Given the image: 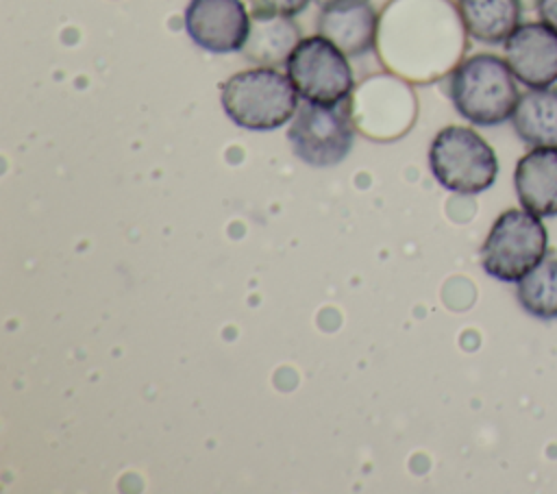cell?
Wrapping results in <instances>:
<instances>
[{
  "label": "cell",
  "instance_id": "1",
  "mask_svg": "<svg viewBox=\"0 0 557 494\" xmlns=\"http://www.w3.org/2000/svg\"><path fill=\"white\" fill-rule=\"evenodd\" d=\"M466 28L450 0H389L379 15L383 65L413 83H429L459 65Z\"/></svg>",
  "mask_w": 557,
  "mask_h": 494
},
{
  "label": "cell",
  "instance_id": "2",
  "mask_svg": "<svg viewBox=\"0 0 557 494\" xmlns=\"http://www.w3.org/2000/svg\"><path fill=\"white\" fill-rule=\"evenodd\" d=\"M448 94L455 111L476 126L511 120L520 100L518 78L509 63L492 52H476L453 70Z\"/></svg>",
  "mask_w": 557,
  "mask_h": 494
},
{
  "label": "cell",
  "instance_id": "3",
  "mask_svg": "<svg viewBox=\"0 0 557 494\" xmlns=\"http://www.w3.org/2000/svg\"><path fill=\"white\" fill-rule=\"evenodd\" d=\"M300 94L276 67H252L233 74L222 85V109L228 120L248 131H274L292 122Z\"/></svg>",
  "mask_w": 557,
  "mask_h": 494
},
{
  "label": "cell",
  "instance_id": "4",
  "mask_svg": "<svg viewBox=\"0 0 557 494\" xmlns=\"http://www.w3.org/2000/svg\"><path fill=\"white\" fill-rule=\"evenodd\" d=\"M429 165L435 181L457 194H481L498 176L494 148L470 126H444L431 141Z\"/></svg>",
  "mask_w": 557,
  "mask_h": 494
},
{
  "label": "cell",
  "instance_id": "5",
  "mask_svg": "<svg viewBox=\"0 0 557 494\" xmlns=\"http://www.w3.org/2000/svg\"><path fill=\"white\" fill-rule=\"evenodd\" d=\"M546 252L548 231L540 215L527 209H507L494 220L481 246V265L498 281L518 283Z\"/></svg>",
  "mask_w": 557,
  "mask_h": 494
},
{
  "label": "cell",
  "instance_id": "6",
  "mask_svg": "<svg viewBox=\"0 0 557 494\" xmlns=\"http://www.w3.org/2000/svg\"><path fill=\"white\" fill-rule=\"evenodd\" d=\"M287 139L294 155L313 168L342 163L355 144V118L350 98L337 104L307 102L292 118Z\"/></svg>",
  "mask_w": 557,
  "mask_h": 494
},
{
  "label": "cell",
  "instance_id": "7",
  "mask_svg": "<svg viewBox=\"0 0 557 494\" xmlns=\"http://www.w3.org/2000/svg\"><path fill=\"white\" fill-rule=\"evenodd\" d=\"M285 67L296 91L307 102L337 104L348 100L355 89L348 54L322 35L302 37Z\"/></svg>",
  "mask_w": 557,
  "mask_h": 494
},
{
  "label": "cell",
  "instance_id": "8",
  "mask_svg": "<svg viewBox=\"0 0 557 494\" xmlns=\"http://www.w3.org/2000/svg\"><path fill=\"white\" fill-rule=\"evenodd\" d=\"M185 30L205 52H239L250 35V13L242 0H189Z\"/></svg>",
  "mask_w": 557,
  "mask_h": 494
},
{
  "label": "cell",
  "instance_id": "9",
  "mask_svg": "<svg viewBox=\"0 0 557 494\" xmlns=\"http://www.w3.org/2000/svg\"><path fill=\"white\" fill-rule=\"evenodd\" d=\"M505 61L518 83L529 89L557 83V30L546 22L520 24L503 44Z\"/></svg>",
  "mask_w": 557,
  "mask_h": 494
},
{
  "label": "cell",
  "instance_id": "10",
  "mask_svg": "<svg viewBox=\"0 0 557 494\" xmlns=\"http://www.w3.org/2000/svg\"><path fill=\"white\" fill-rule=\"evenodd\" d=\"M318 35L333 41L344 54L361 57L376 46L379 13L370 0H326L318 13Z\"/></svg>",
  "mask_w": 557,
  "mask_h": 494
},
{
  "label": "cell",
  "instance_id": "11",
  "mask_svg": "<svg viewBox=\"0 0 557 494\" xmlns=\"http://www.w3.org/2000/svg\"><path fill=\"white\" fill-rule=\"evenodd\" d=\"M513 189L522 209L540 215H557V148H531L513 170Z\"/></svg>",
  "mask_w": 557,
  "mask_h": 494
},
{
  "label": "cell",
  "instance_id": "12",
  "mask_svg": "<svg viewBox=\"0 0 557 494\" xmlns=\"http://www.w3.org/2000/svg\"><path fill=\"white\" fill-rule=\"evenodd\" d=\"M511 126L531 148H557V87L520 94Z\"/></svg>",
  "mask_w": 557,
  "mask_h": 494
},
{
  "label": "cell",
  "instance_id": "13",
  "mask_svg": "<svg viewBox=\"0 0 557 494\" xmlns=\"http://www.w3.org/2000/svg\"><path fill=\"white\" fill-rule=\"evenodd\" d=\"M457 9L466 33L487 46L505 44L520 26V0H457Z\"/></svg>",
  "mask_w": 557,
  "mask_h": 494
},
{
  "label": "cell",
  "instance_id": "14",
  "mask_svg": "<svg viewBox=\"0 0 557 494\" xmlns=\"http://www.w3.org/2000/svg\"><path fill=\"white\" fill-rule=\"evenodd\" d=\"M300 41V28L292 17L250 15V35L244 44L248 61L265 67L287 63L292 50Z\"/></svg>",
  "mask_w": 557,
  "mask_h": 494
},
{
  "label": "cell",
  "instance_id": "15",
  "mask_svg": "<svg viewBox=\"0 0 557 494\" xmlns=\"http://www.w3.org/2000/svg\"><path fill=\"white\" fill-rule=\"evenodd\" d=\"M520 307L540 320L557 318V257H544L516 285Z\"/></svg>",
  "mask_w": 557,
  "mask_h": 494
},
{
  "label": "cell",
  "instance_id": "16",
  "mask_svg": "<svg viewBox=\"0 0 557 494\" xmlns=\"http://www.w3.org/2000/svg\"><path fill=\"white\" fill-rule=\"evenodd\" d=\"M250 2V15H263V17H296L302 13L311 0H248Z\"/></svg>",
  "mask_w": 557,
  "mask_h": 494
},
{
  "label": "cell",
  "instance_id": "17",
  "mask_svg": "<svg viewBox=\"0 0 557 494\" xmlns=\"http://www.w3.org/2000/svg\"><path fill=\"white\" fill-rule=\"evenodd\" d=\"M535 9L540 20L557 30V0H535Z\"/></svg>",
  "mask_w": 557,
  "mask_h": 494
},
{
  "label": "cell",
  "instance_id": "18",
  "mask_svg": "<svg viewBox=\"0 0 557 494\" xmlns=\"http://www.w3.org/2000/svg\"><path fill=\"white\" fill-rule=\"evenodd\" d=\"M315 2H318V4H322V2H326V0H315Z\"/></svg>",
  "mask_w": 557,
  "mask_h": 494
}]
</instances>
